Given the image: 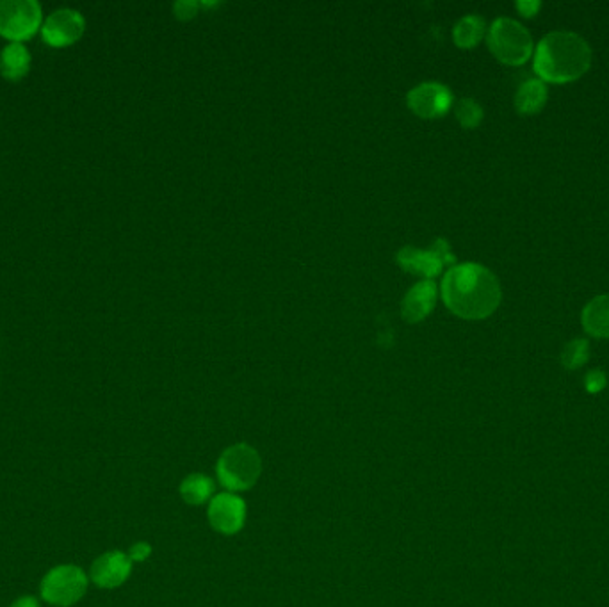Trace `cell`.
Here are the masks:
<instances>
[{
	"label": "cell",
	"mask_w": 609,
	"mask_h": 607,
	"mask_svg": "<svg viewBox=\"0 0 609 607\" xmlns=\"http://www.w3.org/2000/svg\"><path fill=\"white\" fill-rule=\"evenodd\" d=\"M590 360V344L586 339L570 340L561 351V364L569 371L581 369Z\"/></svg>",
	"instance_id": "cell-18"
},
{
	"label": "cell",
	"mask_w": 609,
	"mask_h": 607,
	"mask_svg": "<svg viewBox=\"0 0 609 607\" xmlns=\"http://www.w3.org/2000/svg\"><path fill=\"white\" fill-rule=\"evenodd\" d=\"M207 517L216 533L225 536L237 535L246 522V502L241 495L220 492L209 502Z\"/></svg>",
	"instance_id": "cell-9"
},
{
	"label": "cell",
	"mask_w": 609,
	"mask_h": 607,
	"mask_svg": "<svg viewBox=\"0 0 609 607\" xmlns=\"http://www.w3.org/2000/svg\"><path fill=\"white\" fill-rule=\"evenodd\" d=\"M456 118L458 122L462 123V127L465 129H476L480 127V123L483 122V107L472 100V98H462L455 107Z\"/></svg>",
	"instance_id": "cell-19"
},
{
	"label": "cell",
	"mask_w": 609,
	"mask_h": 607,
	"mask_svg": "<svg viewBox=\"0 0 609 607\" xmlns=\"http://www.w3.org/2000/svg\"><path fill=\"white\" fill-rule=\"evenodd\" d=\"M214 495V481L205 474H189L180 483V497L189 506H202Z\"/></svg>",
	"instance_id": "cell-16"
},
{
	"label": "cell",
	"mask_w": 609,
	"mask_h": 607,
	"mask_svg": "<svg viewBox=\"0 0 609 607\" xmlns=\"http://www.w3.org/2000/svg\"><path fill=\"white\" fill-rule=\"evenodd\" d=\"M408 106L423 118H439L453 106V93L439 82H424L408 93Z\"/></svg>",
	"instance_id": "cell-11"
},
{
	"label": "cell",
	"mask_w": 609,
	"mask_h": 607,
	"mask_svg": "<svg viewBox=\"0 0 609 607\" xmlns=\"http://www.w3.org/2000/svg\"><path fill=\"white\" fill-rule=\"evenodd\" d=\"M533 68L538 79L551 84H569L592 66V49L579 34L556 31L536 45Z\"/></svg>",
	"instance_id": "cell-2"
},
{
	"label": "cell",
	"mask_w": 609,
	"mask_h": 607,
	"mask_svg": "<svg viewBox=\"0 0 609 607\" xmlns=\"http://www.w3.org/2000/svg\"><path fill=\"white\" fill-rule=\"evenodd\" d=\"M9 607H41L38 599H34L31 595H27V597H20V599L15 600L13 604Z\"/></svg>",
	"instance_id": "cell-24"
},
{
	"label": "cell",
	"mask_w": 609,
	"mask_h": 607,
	"mask_svg": "<svg viewBox=\"0 0 609 607\" xmlns=\"http://www.w3.org/2000/svg\"><path fill=\"white\" fill-rule=\"evenodd\" d=\"M606 385H608V376L601 369H593L586 374L585 387L590 394H599L606 389Z\"/></svg>",
	"instance_id": "cell-20"
},
{
	"label": "cell",
	"mask_w": 609,
	"mask_h": 607,
	"mask_svg": "<svg viewBox=\"0 0 609 607\" xmlns=\"http://www.w3.org/2000/svg\"><path fill=\"white\" fill-rule=\"evenodd\" d=\"M84 31H86V20L77 9H56L43 20L41 40L49 47L63 49L81 40Z\"/></svg>",
	"instance_id": "cell-8"
},
{
	"label": "cell",
	"mask_w": 609,
	"mask_h": 607,
	"mask_svg": "<svg viewBox=\"0 0 609 607\" xmlns=\"http://www.w3.org/2000/svg\"><path fill=\"white\" fill-rule=\"evenodd\" d=\"M127 554H129V558L132 559V563H143L145 559L150 558V554H152V545L148 542L134 543Z\"/></svg>",
	"instance_id": "cell-21"
},
{
	"label": "cell",
	"mask_w": 609,
	"mask_h": 607,
	"mask_svg": "<svg viewBox=\"0 0 609 607\" xmlns=\"http://www.w3.org/2000/svg\"><path fill=\"white\" fill-rule=\"evenodd\" d=\"M487 24L478 15H467L458 20L453 29V38L460 49H474L485 36Z\"/></svg>",
	"instance_id": "cell-17"
},
{
	"label": "cell",
	"mask_w": 609,
	"mask_h": 607,
	"mask_svg": "<svg viewBox=\"0 0 609 607\" xmlns=\"http://www.w3.org/2000/svg\"><path fill=\"white\" fill-rule=\"evenodd\" d=\"M90 575L79 565H57L41 579V599L49 606L72 607L81 602L88 591Z\"/></svg>",
	"instance_id": "cell-5"
},
{
	"label": "cell",
	"mask_w": 609,
	"mask_h": 607,
	"mask_svg": "<svg viewBox=\"0 0 609 607\" xmlns=\"http://www.w3.org/2000/svg\"><path fill=\"white\" fill-rule=\"evenodd\" d=\"M31 70V52L24 43H8L0 52V75L8 81H20Z\"/></svg>",
	"instance_id": "cell-13"
},
{
	"label": "cell",
	"mask_w": 609,
	"mask_h": 607,
	"mask_svg": "<svg viewBox=\"0 0 609 607\" xmlns=\"http://www.w3.org/2000/svg\"><path fill=\"white\" fill-rule=\"evenodd\" d=\"M43 9L36 0H0V36L24 43L41 31Z\"/></svg>",
	"instance_id": "cell-6"
},
{
	"label": "cell",
	"mask_w": 609,
	"mask_h": 607,
	"mask_svg": "<svg viewBox=\"0 0 609 607\" xmlns=\"http://www.w3.org/2000/svg\"><path fill=\"white\" fill-rule=\"evenodd\" d=\"M175 15L186 20V18H193L196 15V4L195 2H177L175 4Z\"/></svg>",
	"instance_id": "cell-23"
},
{
	"label": "cell",
	"mask_w": 609,
	"mask_h": 607,
	"mask_svg": "<svg viewBox=\"0 0 609 607\" xmlns=\"http://www.w3.org/2000/svg\"><path fill=\"white\" fill-rule=\"evenodd\" d=\"M487 43L497 61L508 66L524 65L535 54L528 29L512 18H497L488 29Z\"/></svg>",
	"instance_id": "cell-4"
},
{
	"label": "cell",
	"mask_w": 609,
	"mask_h": 607,
	"mask_svg": "<svg viewBox=\"0 0 609 607\" xmlns=\"http://www.w3.org/2000/svg\"><path fill=\"white\" fill-rule=\"evenodd\" d=\"M132 559L127 552L107 551L100 554L90 568L91 583L102 590H114L127 583L132 574Z\"/></svg>",
	"instance_id": "cell-10"
},
{
	"label": "cell",
	"mask_w": 609,
	"mask_h": 607,
	"mask_svg": "<svg viewBox=\"0 0 609 607\" xmlns=\"http://www.w3.org/2000/svg\"><path fill=\"white\" fill-rule=\"evenodd\" d=\"M542 9V4L536 0H520L517 2V11L522 17L533 18Z\"/></svg>",
	"instance_id": "cell-22"
},
{
	"label": "cell",
	"mask_w": 609,
	"mask_h": 607,
	"mask_svg": "<svg viewBox=\"0 0 609 607\" xmlns=\"http://www.w3.org/2000/svg\"><path fill=\"white\" fill-rule=\"evenodd\" d=\"M581 323L595 339H609V294L593 298L581 314Z\"/></svg>",
	"instance_id": "cell-14"
},
{
	"label": "cell",
	"mask_w": 609,
	"mask_h": 607,
	"mask_svg": "<svg viewBox=\"0 0 609 607\" xmlns=\"http://www.w3.org/2000/svg\"><path fill=\"white\" fill-rule=\"evenodd\" d=\"M216 476L225 492H246L257 485L262 476V456L244 442L228 446L218 458Z\"/></svg>",
	"instance_id": "cell-3"
},
{
	"label": "cell",
	"mask_w": 609,
	"mask_h": 607,
	"mask_svg": "<svg viewBox=\"0 0 609 607\" xmlns=\"http://www.w3.org/2000/svg\"><path fill=\"white\" fill-rule=\"evenodd\" d=\"M398 262L401 268L423 275L426 280L440 275V271L455 262V255L449 250V244L444 239L435 241L428 250H417L412 246H406L399 250Z\"/></svg>",
	"instance_id": "cell-7"
},
{
	"label": "cell",
	"mask_w": 609,
	"mask_h": 607,
	"mask_svg": "<svg viewBox=\"0 0 609 607\" xmlns=\"http://www.w3.org/2000/svg\"><path fill=\"white\" fill-rule=\"evenodd\" d=\"M549 98V90L544 81L540 79H528L522 82L519 90L515 93V109L522 116H535L544 109Z\"/></svg>",
	"instance_id": "cell-15"
},
{
	"label": "cell",
	"mask_w": 609,
	"mask_h": 607,
	"mask_svg": "<svg viewBox=\"0 0 609 607\" xmlns=\"http://www.w3.org/2000/svg\"><path fill=\"white\" fill-rule=\"evenodd\" d=\"M437 301V287L431 280L415 284L401 303V316L408 323H419L428 317Z\"/></svg>",
	"instance_id": "cell-12"
},
{
	"label": "cell",
	"mask_w": 609,
	"mask_h": 607,
	"mask_svg": "<svg viewBox=\"0 0 609 607\" xmlns=\"http://www.w3.org/2000/svg\"><path fill=\"white\" fill-rule=\"evenodd\" d=\"M501 298L503 291L497 276L481 264L453 266L442 280V300L462 319H487L499 308Z\"/></svg>",
	"instance_id": "cell-1"
}]
</instances>
